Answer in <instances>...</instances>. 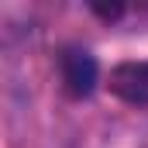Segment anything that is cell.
<instances>
[{
  "mask_svg": "<svg viewBox=\"0 0 148 148\" xmlns=\"http://www.w3.org/2000/svg\"><path fill=\"white\" fill-rule=\"evenodd\" d=\"M93 14H100L103 21H117V17L124 14V7H121V3H114V7H103V3H93Z\"/></svg>",
  "mask_w": 148,
  "mask_h": 148,
  "instance_id": "cell-3",
  "label": "cell"
},
{
  "mask_svg": "<svg viewBox=\"0 0 148 148\" xmlns=\"http://www.w3.org/2000/svg\"><path fill=\"white\" fill-rule=\"evenodd\" d=\"M110 93L131 107H148V59L141 62H117L107 79Z\"/></svg>",
  "mask_w": 148,
  "mask_h": 148,
  "instance_id": "cell-2",
  "label": "cell"
},
{
  "mask_svg": "<svg viewBox=\"0 0 148 148\" xmlns=\"http://www.w3.org/2000/svg\"><path fill=\"white\" fill-rule=\"evenodd\" d=\"M55 62H59V79H62L66 97L86 100V97L97 90V83H100V66H97V59H93L86 48L66 45V48H59Z\"/></svg>",
  "mask_w": 148,
  "mask_h": 148,
  "instance_id": "cell-1",
  "label": "cell"
}]
</instances>
